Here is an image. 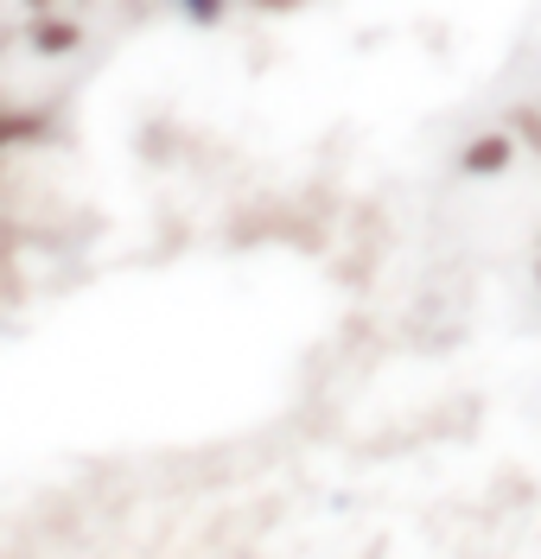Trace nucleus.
Instances as JSON below:
<instances>
[{
  "instance_id": "3",
  "label": "nucleus",
  "mask_w": 541,
  "mask_h": 559,
  "mask_svg": "<svg viewBox=\"0 0 541 559\" xmlns=\"http://www.w3.org/2000/svg\"><path fill=\"white\" fill-rule=\"evenodd\" d=\"M51 140H64L51 108H0V159L20 146H51Z\"/></svg>"
},
{
  "instance_id": "7",
  "label": "nucleus",
  "mask_w": 541,
  "mask_h": 559,
  "mask_svg": "<svg viewBox=\"0 0 541 559\" xmlns=\"http://www.w3.org/2000/svg\"><path fill=\"white\" fill-rule=\"evenodd\" d=\"M536 286H541V261H536Z\"/></svg>"
},
{
  "instance_id": "1",
  "label": "nucleus",
  "mask_w": 541,
  "mask_h": 559,
  "mask_svg": "<svg viewBox=\"0 0 541 559\" xmlns=\"http://www.w3.org/2000/svg\"><path fill=\"white\" fill-rule=\"evenodd\" d=\"M516 134H509V121L504 128H478V134L459 146V178H504L509 166H516Z\"/></svg>"
},
{
  "instance_id": "4",
  "label": "nucleus",
  "mask_w": 541,
  "mask_h": 559,
  "mask_svg": "<svg viewBox=\"0 0 541 559\" xmlns=\"http://www.w3.org/2000/svg\"><path fill=\"white\" fill-rule=\"evenodd\" d=\"M504 121H509V134H516V146L541 159V108H536V103H516V108L504 115Z\"/></svg>"
},
{
  "instance_id": "5",
  "label": "nucleus",
  "mask_w": 541,
  "mask_h": 559,
  "mask_svg": "<svg viewBox=\"0 0 541 559\" xmlns=\"http://www.w3.org/2000/svg\"><path fill=\"white\" fill-rule=\"evenodd\" d=\"M173 7H179L191 26H204V33H211V26H223V13H230V0H173Z\"/></svg>"
},
{
  "instance_id": "6",
  "label": "nucleus",
  "mask_w": 541,
  "mask_h": 559,
  "mask_svg": "<svg viewBox=\"0 0 541 559\" xmlns=\"http://www.w3.org/2000/svg\"><path fill=\"white\" fill-rule=\"evenodd\" d=\"M26 7H33V13H45V7H58V0H26Z\"/></svg>"
},
{
  "instance_id": "2",
  "label": "nucleus",
  "mask_w": 541,
  "mask_h": 559,
  "mask_svg": "<svg viewBox=\"0 0 541 559\" xmlns=\"http://www.w3.org/2000/svg\"><path fill=\"white\" fill-rule=\"evenodd\" d=\"M26 51H33V58H77V51H83V20H77V13H58V7H45V13H33V20H26Z\"/></svg>"
}]
</instances>
